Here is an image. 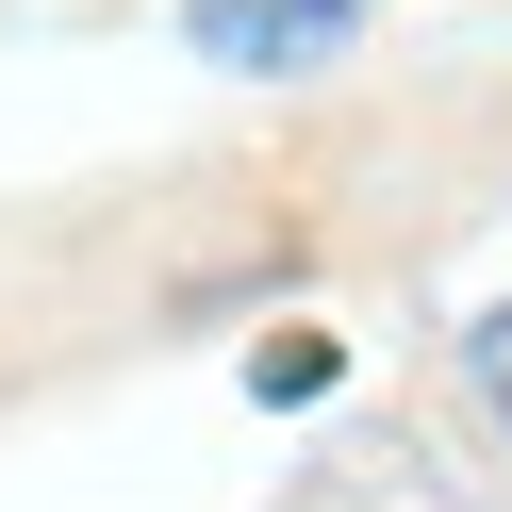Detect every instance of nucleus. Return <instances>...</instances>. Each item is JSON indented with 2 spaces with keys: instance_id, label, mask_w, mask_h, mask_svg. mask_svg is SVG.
<instances>
[{
  "instance_id": "f03ea898",
  "label": "nucleus",
  "mask_w": 512,
  "mask_h": 512,
  "mask_svg": "<svg viewBox=\"0 0 512 512\" xmlns=\"http://www.w3.org/2000/svg\"><path fill=\"white\" fill-rule=\"evenodd\" d=\"M463 364H479V397H496V413H512V298H496V314H479V347H463Z\"/></svg>"
},
{
  "instance_id": "f257e3e1",
  "label": "nucleus",
  "mask_w": 512,
  "mask_h": 512,
  "mask_svg": "<svg viewBox=\"0 0 512 512\" xmlns=\"http://www.w3.org/2000/svg\"><path fill=\"white\" fill-rule=\"evenodd\" d=\"M347 17H364V0H199V50H215V67H331V50H347Z\"/></svg>"
}]
</instances>
